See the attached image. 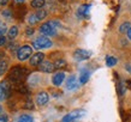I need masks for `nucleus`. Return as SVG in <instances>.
<instances>
[{
	"label": "nucleus",
	"instance_id": "17",
	"mask_svg": "<svg viewBox=\"0 0 131 122\" xmlns=\"http://www.w3.org/2000/svg\"><path fill=\"white\" fill-rule=\"evenodd\" d=\"M27 22H28L30 25H35L36 23H39L40 20L37 19V17H36L35 13H31V15H29L28 18H27Z\"/></svg>",
	"mask_w": 131,
	"mask_h": 122
},
{
	"label": "nucleus",
	"instance_id": "22",
	"mask_svg": "<svg viewBox=\"0 0 131 122\" xmlns=\"http://www.w3.org/2000/svg\"><path fill=\"white\" fill-rule=\"evenodd\" d=\"M54 66H56V70H60V68H63V67L66 66V61L63 59L57 60L56 62H54Z\"/></svg>",
	"mask_w": 131,
	"mask_h": 122
},
{
	"label": "nucleus",
	"instance_id": "18",
	"mask_svg": "<svg viewBox=\"0 0 131 122\" xmlns=\"http://www.w3.org/2000/svg\"><path fill=\"white\" fill-rule=\"evenodd\" d=\"M117 62H118V60L114 56H107L106 58V65L108 67H113L114 65H117Z\"/></svg>",
	"mask_w": 131,
	"mask_h": 122
},
{
	"label": "nucleus",
	"instance_id": "11",
	"mask_svg": "<svg viewBox=\"0 0 131 122\" xmlns=\"http://www.w3.org/2000/svg\"><path fill=\"white\" fill-rule=\"evenodd\" d=\"M77 86H78V83L76 80V77L75 75H71L68 79V82H66V87H68L69 90H75V89H77Z\"/></svg>",
	"mask_w": 131,
	"mask_h": 122
},
{
	"label": "nucleus",
	"instance_id": "15",
	"mask_svg": "<svg viewBox=\"0 0 131 122\" xmlns=\"http://www.w3.org/2000/svg\"><path fill=\"white\" fill-rule=\"evenodd\" d=\"M131 28V23L130 22H124L122 25L119 26V32H122V34H126L127 31H129V29Z\"/></svg>",
	"mask_w": 131,
	"mask_h": 122
},
{
	"label": "nucleus",
	"instance_id": "19",
	"mask_svg": "<svg viewBox=\"0 0 131 122\" xmlns=\"http://www.w3.org/2000/svg\"><path fill=\"white\" fill-rule=\"evenodd\" d=\"M35 15H36V17H37V19L39 20H42V19H45L46 17H47V11L46 10H42V8H40L37 12H35Z\"/></svg>",
	"mask_w": 131,
	"mask_h": 122
},
{
	"label": "nucleus",
	"instance_id": "10",
	"mask_svg": "<svg viewBox=\"0 0 131 122\" xmlns=\"http://www.w3.org/2000/svg\"><path fill=\"white\" fill-rule=\"evenodd\" d=\"M65 80V73L64 72H58L56 74L53 75V78H52V83L53 85H56V86H59L63 84V82Z\"/></svg>",
	"mask_w": 131,
	"mask_h": 122
},
{
	"label": "nucleus",
	"instance_id": "6",
	"mask_svg": "<svg viewBox=\"0 0 131 122\" xmlns=\"http://www.w3.org/2000/svg\"><path fill=\"white\" fill-rule=\"evenodd\" d=\"M91 55L90 51L85 50V49H77V50L73 53V58L78 61H83V60H87L89 59Z\"/></svg>",
	"mask_w": 131,
	"mask_h": 122
},
{
	"label": "nucleus",
	"instance_id": "30",
	"mask_svg": "<svg viewBox=\"0 0 131 122\" xmlns=\"http://www.w3.org/2000/svg\"><path fill=\"white\" fill-rule=\"evenodd\" d=\"M124 92H125V87H124V85L122 83L119 84V94L122 96V94H124Z\"/></svg>",
	"mask_w": 131,
	"mask_h": 122
},
{
	"label": "nucleus",
	"instance_id": "37",
	"mask_svg": "<svg viewBox=\"0 0 131 122\" xmlns=\"http://www.w3.org/2000/svg\"><path fill=\"white\" fill-rule=\"evenodd\" d=\"M59 1H64V0H59Z\"/></svg>",
	"mask_w": 131,
	"mask_h": 122
},
{
	"label": "nucleus",
	"instance_id": "29",
	"mask_svg": "<svg viewBox=\"0 0 131 122\" xmlns=\"http://www.w3.org/2000/svg\"><path fill=\"white\" fill-rule=\"evenodd\" d=\"M5 43H6V37L5 36H0V47L5 46Z\"/></svg>",
	"mask_w": 131,
	"mask_h": 122
},
{
	"label": "nucleus",
	"instance_id": "13",
	"mask_svg": "<svg viewBox=\"0 0 131 122\" xmlns=\"http://www.w3.org/2000/svg\"><path fill=\"white\" fill-rule=\"evenodd\" d=\"M89 77H90V73L87 70H82V72H81V74H80V83L85 84L89 80Z\"/></svg>",
	"mask_w": 131,
	"mask_h": 122
},
{
	"label": "nucleus",
	"instance_id": "14",
	"mask_svg": "<svg viewBox=\"0 0 131 122\" xmlns=\"http://www.w3.org/2000/svg\"><path fill=\"white\" fill-rule=\"evenodd\" d=\"M17 35H18V28L17 26H11L7 30V37L10 39H13Z\"/></svg>",
	"mask_w": 131,
	"mask_h": 122
},
{
	"label": "nucleus",
	"instance_id": "8",
	"mask_svg": "<svg viewBox=\"0 0 131 122\" xmlns=\"http://www.w3.org/2000/svg\"><path fill=\"white\" fill-rule=\"evenodd\" d=\"M43 59H45V54H43V53H40V51H39V53H35L34 55H31L29 63H30V66H34V67L40 66L41 62L43 61Z\"/></svg>",
	"mask_w": 131,
	"mask_h": 122
},
{
	"label": "nucleus",
	"instance_id": "16",
	"mask_svg": "<svg viewBox=\"0 0 131 122\" xmlns=\"http://www.w3.org/2000/svg\"><path fill=\"white\" fill-rule=\"evenodd\" d=\"M43 6H45V0H31V7L40 10Z\"/></svg>",
	"mask_w": 131,
	"mask_h": 122
},
{
	"label": "nucleus",
	"instance_id": "2",
	"mask_svg": "<svg viewBox=\"0 0 131 122\" xmlns=\"http://www.w3.org/2000/svg\"><path fill=\"white\" fill-rule=\"evenodd\" d=\"M52 41L48 38L47 36H39L37 38L32 42V46L35 49L40 50V49H47V48L52 47Z\"/></svg>",
	"mask_w": 131,
	"mask_h": 122
},
{
	"label": "nucleus",
	"instance_id": "5",
	"mask_svg": "<svg viewBox=\"0 0 131 122\" xmlns=\"http://www.w3.org/2000/svg\"><path fill=\"white\" fill-rule=\"evenodd\" d=\"M40 32L42 34V36H54L57 32V29L52 26V24L48 23H43L40 26Z\"/></svg>",
	"mask_w": 131,
	"mask_h": 122
},
{
	"label": "nucleus",
	"instance_id": "7",
	"mask_svg": "<svg viewBox=\"0 0 131 122\" xmlns=\"http://www.w3.org/2000/svg\"><path fill=\"white\" fill-rule=\"evenodd\" d=\"M39 70L41 72H45V73H52V72L56 70V66L54 63L51 62V61H47V60H43L41 65L39 66Z\"/></svg>",
	"mask_w": 131,
	"mask_h": 122
},
{
	"label": "nucleus",
	"instance_id": "35",
	"mask_svg": "<svg viewBox=\"0 0 131 122\" xmlns=\"http://www.w3.org/2000/svg\"><path fill=\"white\" fill-rule=\"evenodd\" d=\"M126 85L129 87H131V80H127V82H126Z\"/></svg>",
	"mask_w": 131,
	"mask_h": 122
},
{
	"label": "nucleus",
	"instance_id": "24",
	"mask_svg": "<svg viewBox=\"0 0 131 122\" xmlns=\"http://www.w3.org/2000/svg\"><path fill=\"white\" fill-rule=\"evenodd\" d=\"M24 108H25V109H34V104H32V102L30 99H27V101H25Z\"/></svg>",
	"mask_w": 131,
	"mask_h": 122
},
{
	"label": "nucleus",
	"instance_id": "1",
	"mask_svg": "<svg viewBox=\"0 0 131 122\" xmlns=\"http://www.w3.org/2000/svg\"><path fill=\"white\" fill-rule=\"evenodd\" d=\"M25 77H27V70L22 66H15L11 70V73H10L8 79L11 80V83L13 85L18 86L20 84H23Z\"/></svg>",
	"mask_w": 131,
	"mask_h": 122
},
{
	"label": "nucleus",
	"instance_id": "9",
	"mask_svg": "<svg viewBox=\"0 0 131 122\" xmlns=\"http://www.w3.org/2000/svg\"><path fill=\"white\" fill-rule=\"evenodd\" d=\"M49 101V96H48L47 92H39L36 94V103L37 105H45L46 103Z\"/></svg>",
	"mask_w": 131,
	"mask_h": 122
},
{
	"label": "nucleus",
	"instance_id": "20",
	"mask_svg": "<svg viewBox=\"0 0 131 122\" xmlns=\"http://www.w3.org/2000/svg\"><path fill=\"white\" fill-rule=\"evenodd\" d=\"M7 68H8L7 61H5V60H0V75L4 74L5 72L7 71Z\"/></svg>",
	"mask_w": 131,
	"mask_h": 122
},
{
	"label": "nucleus",
	"instance_id": "32",
	"mask_svg": "<svg viewBox=\"0 0 131 122\" xmlns=\"http://www.w3.org/2000/svg\"><path fill=\"white\" fill-rule=\"evenodd\" d=\"M8 3V0H0V5H3V6H4V5H6Z\"/></svg>",
	"mask_w": 131,
	"mask_h": 122
},
{
	"label": "nucleus",
	"instance_id": "31",
	"mask_svg": "<svg viewBox=\"0 0 131 122\" xmlns=\"http://www.w3.org/2000/svg\"><path fill=\"white\" fill-rule=\"evenodd\" d=\"M125 70H126L129 73H131V62H127L126 65H125Z\"/></svg>",
	"mask_w": 131,
	"mask_h": 122
},
{
	"label": "nucleus",
	"instance_id": "25",
	"mask_svg": "<svg viewBox=\"0 0 131 122\" xmlns=\"http://www.w3.org/2000/svg\"><path fill=\"white\" fill-rule=\"evenodd\" d=\"M7 31V29H6V25L4 23H0V36H4V34Z\"/></svg>",
	"mask_w": 131,
	"mask_h": 122
},
{
	"label": "nucleus",
	"instance_id": "36",
	"mask_svg": "<svg viewBox=\"0 0 131 122\" xmlns=\"http://www.w3.org/2000/svg\"><path fill=\"white\" fill-rule=\"evenodd\" d=\"M1 109H3V108H1V106H0V113H1Z\"/></svg>",
	"mask_w": 131,
	"mask_h": 122
},
{
	"label": "nucleus",
	"instance_id": "4",
	"mask_svg": "<svg viewBox=\"0 0 131 122\" xmlns=\"http://www.w3.org/2000/svg\"><path fill=\"white\" fill-rule=\"evenodd\" d=\"M32 54V48L30 46H23V47L18 48L17 50V59L19 61H25L28 60Z\"/></svg>",
	"mask_w": 131,
	"mask_h": 122
},
{
	"label": "nucleus",
	"instance_id": "21",
	"mask_svg": "<svg viewBox=\"0 0 131 122\" xmlns=\"http://www.w3.org/2000/svg\"><path fill=\"white\" fill-rule=\"evenodd\" d=\"M8 96H10V94L6 92V90L3 87V85H1V83H0V101H4V99H6Z\"/></svg>",
	"mask_w": 131,
	"mask_h": 122
},
{
	"label": "nucleus",
	"instance_id": "3",
	"mask_svg": "<svg viewBox=\"0 0 131 122\" xmlns=\"http://www.w3.org/2000/svg\"><path fill=\"white\" fill-rule=\"evenodd\" d=\"M87 114V111L85 110H82V109H78V110H73L71 113H69L61 118V122H73L76 120H78L81 118L82 116Z\"/></svg>",
	"mask_w": 131,
	"mask_h": 122
},
{
	"label": "nucleus",
	"instance_id": "23",
	"mask_svg": "<svg viewBox=\"0 0 131 122\" xmlns=\"http://www.w3.org/2000/svg\"><path fill=\"white\" fill-rule=\"evenodd\" d=\"M18 122H32V117L30 115H20Z\"/></svg>",
	"mask_w": 131,
	"mask_h": 122
},
{
	"label": "nucleus",
	"instance_id": "27",
	"mask_svg": "<svg viewBox=\"0 0 131 122\" xmlns=\"http://www.w3.org/2000/svg\"><path fill=\"white\" fill-rule=\"evenodd\" d=\"M34 32H35V31H34V29H32V28H28L27 30H25V35H27V36H31V35H34Z\"/></svg>",
	"mask_w": 131,
	"mask_h": 122
},
{
	"label": "nucleus",
	"instance_id": "34",
	"mask_svg": "<svg viewBox=\"0 0 131 122\" xmlns=\"http://www.w3.org/2000/svg\"><path fill=\"white\" fill-rule=\"evenodd\" d=\"M15 3L18 5H22V4H24V0H15Z\"/></svg>",
	"mask_w": 131,
	"mask_h": 122
},
{
	"label": "nucleus",
	"instance_id": "33",
	"mask_svg": "<svg viewBox=\"0 0 131 122\" xmlns=\"http://www.w3.org/2000/svg\"><path fill=\"white\" fill-rule=\"evenodd\" d=\"M126 35H127V38H129V39H130V41H131V28L129 29V31L126 32Z\"/></svg>",
	"mask_w": 131,
	"mask_h": 122
},
{
	"label": "nucleus",
	"instance_id": "28",
	"mask_svg": "<svg viewBox=\"0 0 131 122\" xmlns=\"http://www.w3.org/2000/svg\"><path fill=\"white\" fill-rule=\"evenodd\" d=\"M7 121H8L7 115H5V114H1V115H0V122H7Z\"/></svg>",
	"mask_w": 131,
	"mask_h": 122
},
{
	"label": "nucleus",
	"instance_id": "26",
	"mask_svg": "<svg viewBox=\"0 0 131 122\" xmlns=\"http://www.w3.org/2000/svg\"><path fill=\"white\" fill-rule=\"evenodd\" d=\"M1 15H3L4 17H6V18H11V17H12L11 11H8V10H5V11H3V12H1Z\"/></svg>",
	"mask_w": 131,
	"mask_h": 122
},
{
	"label": "nucleus",
	"instance_id": "12",
	"mask_svg": "<svg viewBox=\"0 0 131 122\" xmlns=\"http://www.w3.org/2000/svg\"><path fill=\"white\" fill-rule=\"evenodd\" d=\"M89 8H90V5H82L78 7V16L80 17H87L88 16V12H89Z\"/></svg>",
	"mask_w": 131,
	"mask_h": 122
}]
</instances>
